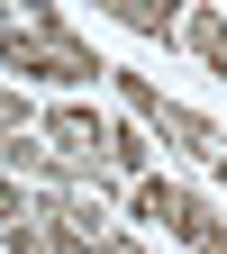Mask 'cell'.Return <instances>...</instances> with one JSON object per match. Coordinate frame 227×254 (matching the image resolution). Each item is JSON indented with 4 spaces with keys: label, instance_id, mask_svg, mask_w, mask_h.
Returning a JSON list of instances; mask_svg holds the SVG:
<instances>
[{
    "label": "cell",
    "instance_id": "1",
    "mask_svg": "<svg viewBox=\"0 0 227 254\" xmlns=\"http://www.w3.org/2000/svg\"><path fill=\"white\" fill-rule=\"evenodd\" d=\"M0 73L9 82H100L109 64L64 18V0H9L0 9Z\"/></svg>",
    "mask_w": 227,
    "mask_h": 254
},
{
    "label": "cell",
    "instance_id": "2",
    "mask_svg": "<svg viewBox=\"0 0 227 254\" xmlns=\"http://www.w3.org/2000/svg\"><path fill=\"white\" fill-rule=\"evenodd\" d=\"M109 82H118V100L154 127V145H173L182 164H200V173H209L218 154H227V127L200 118V109H182V100H164V82H154V73H118V64H109Z\"/></svg>",
    "mask_w": 227,
    "mask_h": 254
},
{
    "label": "cell",
    "instance_id": "3",
    "mask_svg": "<svg viewBox=\"0 0 227 254\" xmlns=\"http://www.w3.org/2000/svg\"><path fill=\"white\" fill-rule=\"evenodd\" d=\"M37 227H46L64 254H100V245L118 236V218L100 209V190H82V182H55V190H37Z\"/></svg>",
    "mask_w": 227,
    "mask_h": 254
},
{
    "label": "cell",
    "instance_id": "4",
    "mask_svg": "<svg viewBox=\"0 0 227 254\" xmlns=\"http://www.w3.org/2000/svg\"><path fill=\"white\" fill-rule=\"evenodd\" d=\"M37 127H46V136H55L64 154H73V173H82L91 190H118V182H127V173L109 164V118H100V109H82V100H64V109H46Z\"/></svg>",
    "mask_w": 227,
    "mask_h": 254
},
{
    "label": "cell",
    "instance_id": "5",
    "mask_svg": "<svg viewBox=\"0 0 227 254\" xmlns=\"http://www.w3.org/2000/svg\"><path fill=\"white\" fill-rule=\"evenodd\" d=\"M127 209H137L146 218V227H164L173 245H200V227H209V200H200V190H191V182H164V173H146V182H127Z\"/></svg>",
    "mask_w": 227,
    "mask_h": 254
},
{
    "label": "cell",
    "instance_id": "6",
    "mask_svg": "<svg viewBox=\"0 0 227 254\" xmlns=\"http://www.w3.org/2000/svg\"><path fill=\"white\" fill-rule=\"evenodd\" d=\"M100 18H118V27H137V37H154V46H182V18H191V0H91Z\"/></svg>",
    "mask_w": 227,
    "mask_h": 254
},
{
    "label": "cell",
    "instance_id": "7",
    "mask_svg": "<svg viewBox=\"0 0 227 254\" xmlns=\"http://www.w3.org/2000/svg\"><path fill=\"white\" fill-rule=\"evenodd\" d=\"M109 164H118L127 182H146V173H154V127H146L137 109H127V118H109Z\"/></svg>",
    "mask_w": 227,
    "mask_h": 254
},
{
    "label": "cell",
    "instance_id": "8",
    "mask_svg": "<svg viewBox=\"0 0 227 254\" xmlns=\"http://www.w3.org/2000/svg\"><path fill=\"white\" fill-rule=\"evenodd\" d=\"M182 46L209 64V73H227V9H209V0H191V18H182Z\"/></svg>",
    "mask_w": 227,
    "mask_h": 254
},
{
    "label": "cell",
    "instance_id": "9",
    "mask_svg": "<svg viewBox=\"0 0 227 254\" xmlns=\"http://www.w3.org/2000/svg\"><path fill=\"white\" fill-rule=\"evenodd\" d=\"M0 236H9V254H64V245H55L46 227H37V209H27V218H18V227H0Z\"/></svg>",
    "mask_w": 227,
    "mask_h": 254
},
{
    "label": "cell",
    "instance_id": "10",
    "mask_svg": "<svg viewBox=\"0 0 227 254\" xmlns=\"http://www.w3.org/2000/svg\"><path fill=\"white\" fill-rule=\"evenodd\" d=\"M27 209H37V200H18V182H9V164H0V227H18Z\"/></svg>",
    "mask_w": 227,
    "mask_h": 254
},
{
    "label": "cell",
    "instance_id": "11",
    "mask_svg": "<svg viewBox=\"0 0 227 254\" xmlns=\"http://www.w3.org/2000/svg\"><path fill=\"white\" fill-rule=\"evenodd\" d=\"M0 118H27V91H18L9 73H0ZM27 127H37V118H27Z\"/></svg>",
    "mask_w": 227,
    "mask_h": 254
},
{
    "label": "cell",
    "instance_id": "12",
    "mask_svg": "<svg viewBox=\"0 0 227 254\" xmlns=\"http://www.w3.org/2000/svg\"><path fill=\"white\" fill-rule=\"evenodd\" d=\"M191 254H227V218H209V227H200V245H191Z\"/></svg>",
    "mask_w": 227,
    "mask_h": 254
},
{
    "label": "cell",
    "instance_id": "13",
    "mask_svg": "<svg viewBox=\"0 0 227 254\" xmlns=\"http://www.w3.org/2000/svg\"><path fill=\"white\" fill-rule=\"evenodd\" d=\"M100 254H137V236H127V227H118V236H109V245H100Z\"/></svg>",
    "mask_w": 227,
    "mask_h": 254
},
{
    "label": "cell",
    "instance_id": "14",
    "mask_svg": "<svg viewBox=\"0 0 227 254\" xmlns=\"http://www.w3.org/2000/svg\"><path fill=\"white\" fill-rule=\"evenodd\" d=\"M209 173H218V182H227V154H218V164H209Z\"/></svg>",
    "mask_w": 227,
    "mask_h": 254
},
{
    "label": "cell",
    "instance_id": "15",
    "mask_svg": "<svg viewBox=\"0 0 227 254\" xmlns=\"http://www.w3.org/2000/svg\"><path fill=\"white\" fill-rule=\"evenodd\" d=\"M0 9H9V0H0Z\"/></svg>",
    "mask_w": 227,
    "mask_h": 254
}]
</instances>
